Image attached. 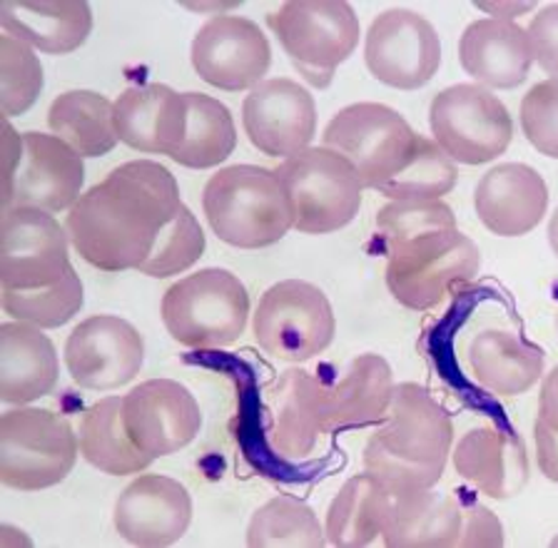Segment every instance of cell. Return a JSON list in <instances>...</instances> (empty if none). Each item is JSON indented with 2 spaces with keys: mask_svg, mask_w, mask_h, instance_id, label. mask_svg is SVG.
<instances>
[{
  "mask_svg": "<svg viewBox=\"0 0 558 548\" xmlns=\"http://www.w3.org/2000/svg\"><path fill=\"white\" fill-rule=\"evenodd\" d=\"M182 210L178 180L160 162H122L70 207V245L102 272L140 269Z\"/></svg>",
  "mask_w": 558,
  "mask_h": 548,
  "instance_id": "1",
  "label": "cell"
},
{
  "mask_svg": "<svg viewBox=\"0 0 558 548\" xmlns=\"http://www.w3.org/2000/svg\"><path fill=\"white\" fill-rule=\"evenodd\" d=\"M453 424L436 399L414 381L395 387L387 419L364 449V472L387 486L391 496L434 489L451 454Z\"/></svg>",
  "mask_w": 558,
  "mask_h": 548,
  "instance_id": "2",
  "label": "cell"
},
{
  "mask_svg": "<svg viewBox=\"0 0 558 548\" xmlns=\"http://www.w3.org/2000/svg\"><path fill=\"white\" fill-rule=\"evenodd\" d=\"M203 207L213 232L240 249L275 245L294 228L292 199L275 170L230 165L207 180Z\"/></svg>",
  "mask_w": 558,
  "mask_h": 548,
  "instance_id": "3",
  "label": "cell"
},
{
  "mask_svg": "<svg viewBox=\"0 0 558 548\" xmlns=\"http://www.w3.org/2000/svg\"><path fill=\"white\" fill-rule=\"evenodd\" d=\"M160 315L174 342L195 350H220L244 334L250 294L230 269L205 267L165 292Z\"/></svg>",
  "mask_w": 558,
  "mask_h": 548,
  "instance_id": "4",
  "label": "cell"
},
{
  "mask_svg": "<svg viewBox=\"0 0 558 548\" xmlns=\"http://www.w3.org/2000/svg\"><path fill=\"white\" fill-rule=\"evenodd\" d=\"M81 441L50 409L21 406L0 419V482L15 491H43L73 472Z\"/></svg>",
  "mask_w": 558,
  "mask_h": 548,
  "instance_id": "5",
  "label": "cell"
},
{
  "mask_svg": "<svg viewBox=\"0 0 558 548\" xmlns=\"http://www.w3.org/2000/svg\"><path fill=\"white\" fill-rule=\"evenodd\" d=\"M267 25L314 88H327L360 46V19L344 0H292L269 13Z\"/></svg>",
  "mask_w": 558,
  "mask_h": 548,
  "instance_id": "6",
  "label": "cell"
},
{
  "mask_svg": "<svg viewBox=\"0 0 558 548\" xmlns=\"http://www.w3.org/2000/svg\"><path fill=\"white\" fill-rule=\"evenodd\" d=\"M275 172L292 199L296 232H337L360 212L362 180L354 165L331 147H307L287 158Z\"/></svg>",
  "mask_w": 558,
  "mask_h": 548,
  "instance_id": "7",
  "label": "cell"
},
{
  "mask_svg": "<svg viewBox=\"0 0 558 548\" xmlns=\"http://www.w3.org/2000/svg\"><path fill=\"white\" fill-rule=\"evenodd\" d=\"M482 255L461 230L387 249V287L401 307L426 312L478 275Z\"/></svg>",
  "mask_w": 558,
  "mask_h": 548,
  "instance_id": "8",
  "label": "cell"
},
{
  "mask_svg": "<svg viewBox=\"0 0 558 548\" xmlns=\"http://www.w3.org/2000/svg\"><path fill=\"white\" fill-rule=\"evenodd\" d=\"M252 332L262 350L275 360L307 362L331 344L337 319L327 294L317 284L284 280L262 294Z\"/></svg>",
  "mask_w": 558,
  "mask_h": 548,
  "instance_id": "9",
  "label": "cell"
},
{
  "mask_svg": "<svg viewBox=\"0 0 558 548\" xmlns=\"http://www.w3.org/2000/svg\"><path fill=\"white\" fill-rule=\"evenodd\" d=\"M429 125L436 145L461 165H484L511 145L513 120L501 102L478 83H461L434 95Z\"/></svg>",
  "mask_w": 558,
  "mask_h": 548,
  "instance_id": "10",
  "label": "cell"
},
{
  "mask_svg": "<svg viewBox=\"0 0 558 548\" xmlns=\"http://www.w3.org/2000/svg\"><path fill=\"white\" fill-rule=\"evenodd\" d=\"M416 133L404 115L381 102H354L337 112L325 127V147L354 165L362 185L377 190L412 158Z\"/></svg>",
  "mask_w": 558,
  "mask_h": 548,
  "instance_id": "11",
  "label": "cell"
},
{
  "mask_svg": "<svg viewBox=\"0 0 558 548\" xmlns=\"http://www.w3.org/2000/svg\"><path fill=\"white\" fill-rule=\"evenodd\" d=\"M70 238L56 217L35 207L3 210L0 282L3 290H40L73 272Z\"/></svg>",
  "mask_w": 558,
  "mask_h": 548,
  "instance_id": "12",
  "label": "cell"
},
{
  "mask_svg": "<svg viewBox=\"0 0 558 548\" xmlns=\"http://www.w3.org/2000/svg\"><path fill=\"white\" fill-rule=\"evenodd\" d=\"M364 60L379 83L397 90H418L439 73L441 40L424 15L391 8L366 31Z\"/></svg>",
  "mask_w": 558,
  "mask_h": 548,
  "instance_id": "13",
  "label": "cell"
},
{
  "mask_svg": "<svg viewBox=\"0 0 558 548\" xmlns=\"http://www.w3.org/2000/svg\"><path fill=\"white\" fill-rule=\"evenodd\" d=\"M192 65L213 88L252 90L265 83L272 50L259 25L242 15H215L192 40Z\"/></svg>",
  "mask_w": 558,
  "mask_h": 548,
  "instance_id": "14",
  "label": "cell"
},
{
  "mask_svg": "<svg viewBox=\"0 0 558 548\" xmlns=\"http://www.w3.org/2000/svg\"><path fill=\"white\" fill-rule=\"evenodd\" d=\"M145 362L143 334L128 319L95 315L65 342V367L77 387L112 391L133 381Z\"/></svg>",
  "mask_w": 558,
  "mask_h": 548,
  "instance_id": "15",
  "label": "cell"
},
{
  "mask_svg": "<svg viewBox=\"0 0 558 548\" xmlns=\"http://www.w3.org/2000/svg\"><path fill=\"white\" fill-rule=\"evenodd\" d=\"M122 422L137 449L160 459L195 441L203 429V412L180 381L147 379L122 397Z\"/></svg>",
  "mask_w": 558,
  "mask_h": 548,
  "instance_id": "16",
  "label": "cell"
},
{
  "mask_svg": "<svg viewBox=\"0 0 558 548\" xmlns=\"http://www.w3.org/2000/svg\"><path fill=\"white\" fill-rule=\"evenodd\" d=\"M85 165L73 147L56 135L25 133L21 162L3 193V210L35 207L58 215L81 199Z\"/></svg>",
  "mask_w": 558,
  "mask_h": 548,
  "instance_id": "17",
  "label": "cell"
},
{
  "mask_svg": "<svg viewBox=\"0 0 558 548\" xmlns=\"http://www.w3.org/2000/svg\"><path fill=\"white\" fill-rule=\"evenodd\" d=\"M329 431H335L331 389L304 369L284 372L267 394V439L275 454L307 459Z\"/></svg>",
  "mask_w": 558,
  "mask_h": 548,
  "instance_id": "18",
  "label": "cell"
},
{
  "mask_svg": "<svg viewBox=\"0 0 558 548\" xmlns=\"http://www.w3.org/2000/svg\"><path fill=\"white\" fill-rule=\"evenodd\" d=\"M242 125L262 155L287 160L310 147L317 133V106L296 81L272 77L244 98Z\"/></svg>",
  "mask_w": 558,
  "mask_h": 548,
  "instance_id": "19",
  "label": "cell"
},
{
  "mask_svg": "<svg viewBox=\"0 0 558 548\" xmlns=\"http://www.w3.org/2000/svg\"><path fill=\"white\" fill-rule=\"evenodd\" d=\"M112 519L128 544L143 548L172 546L187 534L192 499L174 478L143 474L120 494Z\"/></svg>",
  "mask_w": 558,
  "mask_h": 548,
  "instance_id": "20",
  "label": "cell"
},
{
  "mask_svg": "<svg viewBox=\"0 0 558 548\" xmlns=\"http://www.w3.org/2000/svg\"><path fill=\"white\" fill-rule=\"evenodd\" d=\"M474 207L488 232L499 238H521L544 220L548 185L531 165H496L476 185Z\"/></svg>",
  "mask_w": 558,
  "mask_h": 548,
  "instance_id": "21",
  "label": "cell"
},
{
  "mask_svg": "<svg viewBox=\"0 0 558 548\" xmlns=\"http://www.w3.org/2000/svg\"><path fill=\"white\" fill-rule=\"evenodd\" d=\"M112 108L120 141L137 153L172 158L187 133V95L170 85H133L118 95Z\"/></svg>",
  "mask_w": 558,
  "mask_h": 548,
  "instance_id": "22",
  "label": "cell"
},
{
  "mask_svg": "<svg viewBox=\"0 0 558 548\" xmlns=\"http://www.w3.org/2000/svg\"><path fill=\"white\" fill-rule=\"evenodd\" d=\"M451 459L457 474L488 499H511L529 484L526 443L504 426L469 429Z\"/></svg>",
  "mask_w": 558,
  "mask_h": 548,
  "instance_id": "23",
  "label": "cell"
},
{
  "mask_svg": "<svg viewBox=\"0 0 558 548\" xmlns=\"http://www.w3.org/2000/svg\"><path fill=\"white\" fill-rule=\"evenodd\" d=\"M534 60L529 33L513 21H476L459 40L461 68L486 88H519Z\"/></svg>",
  "mask_w": 558,
  "mask_h": 548,
  "instance_id": "24",
  "label": "cell"
},
{
  "mask_svg": "<svg viewBox=\"0 0 558 548\" xmlns=\"http://www.w3.org/2000/svg\"><path fill=\"white\" fill-rule=\"evenodd\" d=\"M60 362L50 337L28 321L0 327V399L25 406L50 394L58 385Z\"/></svg>",
  "mask_w": 558,
  "mask_h": 548,
  "instance_id": "25",
  "label": "cell"
},
{
  "mask_svg": "<svg viewBox=\"0 0 558 548\" xmlns=\"http://www.w3.org/2000/svg\"><path fill=\"white\" fill-rule=\"evenodd\" d=\"M0 25L5 36L48 56H68L83 46L93 31V11L83 0L31 3L8 0L0 5Z\"/></svg>",
  "mask_w": 558,
  "mask_h": 548,
  "instance_id": "26",
  "label": "cell"
},
{
  "mask_svg": "<svg viewBox=\"0 0 558 548\" xmlns=\"http://www.w3.org/2000/svg\"><path fill=\"white\" fill-rule=\"evenodd\" d=\"M546 356L538 344L506 329H486L469 344V367L474 379L496 397H519L544 374Z\"/></svg>",
  "mask_w": 558,
  "mask_h": 548,
  "instance_id": "27",
  "label": "cell"
},
{
  "mask_svg": "<svg viewBox=\"0 0 558 548\" xmlns=\"http://www.w3.org/2000/svg\"><path fill=\"white\" fill-rule=\"evenodd\" d=\"M461 521L464 511L451 496H441L434 489L407 491L395 496L381 538L389 548H457Z\"/></svg>",
  "mask_w": 558,
  "mask_h": 548,
  "instance_id": "28",
  "label": "cell"
},
{
  "mask_svg": "<svg viewBox=\"0 0 558 548\" xmlns=\"http://www.w3.org/2000/svg\"><path fill=\"white\" fill-rule=\"evenodd\" d=\"M395 496L377 476L364 472L349 478L327 509V541L337 548H362L387 531Z\"/></svg>",
  "mask_w": 558,
  "mask_h": 548,
  "instance_id": "29",
  "label": "cell"
},
{
  "mask_svg": "<svg viewBox=\"0 0 558 548\" xmlns=\"http://www.w3.org/2000/svg\"><path fill=\"white\" fill-rule=\"evenodd\" d=\"M395 374L379 354H360L331 389L335 429H364L387 419L395 397Z\"/></svg>",
  "mask_w": 558,
  "mask_h": 548,
  "instance_id": "30",
  "label": "cell"
},
{
  "mask_svg": "<svg viewBox=\"0 0 558 548\" xmlns=\"http://www.w3.org/2000/svg\"><path fill=\"white\" fill-rule=\"evenodd\" d=\"M77 441H81V454L87 464L110 476L143 474L155 461L130 439L122 422V397H105L87 409L81 419Z\"/></svg>",
  "mask_w": 558,
  "mask_h": 548,
  "instance_id": "31",
  "label": "cell"
},
{
  "mask_svg": "<svg viewBox=\"0 0 558 548\" xmlns=\"http://www.w3.org/2000/svg\"><path fill=\"white\" fill-rule=\"evenodd\" d=\"M52 135L68 143L81 158H100L120 143L116 108L100 93L68 90L48 110Z\"/></svg>",
  "mask_w": 558,
  "mask_h": 548,
  "instance_id": "32",
  "label": "cell"
},
{
  "mask_svg": "<svg viewBox=\"0 0 558 548\" xmlns=\"http://www.w3.org/2000/svg\"><path fill=\"white\" fill-rule=\"evenodd\" d=\"M187 95V133L172 160L190 170H207L222 165L238 145V127L232 112L205 93Z\"/></svg>",
  "mask_w": 558,
  "mask_h": 548,
  "instance_id": "33",
  "label": "cell"
},
{
  "mask_svg": "<svg viewBox=\"0 0 558 548\" xmlns=\"http://www.w3.org/2000/svg\"><path fill=\"white\" fill-rule=\"evenodd\" d=\"M327 531L317 513L294 496H275L252 513L247 546L252 548H322Z\"/></svg>",
  "mask_w": 558,
  "mask_h": 548,
  "instance_id": "34",
  "label": "cell"
},
{
  "mask_svg": "<svg viewBox=\"0 0 558 548\" xmlns=\"http://www.w3.org/2000/svg\"><path fill=\"white\" fill-rule=\"evenodd\" d=\"M459 180V168L432 137L418 135L409 162L395 178L381 182L377 193L391 203H426L449 195Z\"/></svg>",
  "mask_w": 558,
  "mask_h": 548,
  "instance_id": "35",
  "label": "cell"
},
{
  "mask_svg": "<svg viewBox=\"0 0 558 548\" xmlns=\"http://www.w3.org/2000/svg\"><path fill=\"white\" fill-rule=\"evenodd\" d=\"M83 280L75 269L60 282L40 287V290H3L5 315L40 329L63 327L83 309Z\"/></svg>",
  "mask_w": 558,
  "mask_h": 548,
  "instance_id": "36",
  "label": "cell"
},
{
  "mask_svg": "<svg viewBox=\"0 0 558 548\" xmlns=\"http://www.w3.org/2000/svg\"><path fill=\"white\" fill-rule=\"evenodd\" d=\"M377 230L384 252L391 247L409 245V242L429 238V234L459 230L457 215L444 199H426V203H389L377 212Z\"/></svg>",
  "mask_w": 558,
  "mask_h": 548,
  "instance_id": "37",
  "label": "cell"
},
{
  "mask_svg": "<svg viewBox=\"0 0 558 548\" xmlns=\"http://www.w3.org/2000/svg\"><path fill=\"white\" fill-rule=\"evenodd\" d=\"M43 65L28 42L0 36V110L3 118L28 112L43 90Z\"/></svg>",
  "mask_w": 558,
  "mask_h": 548,
  "instance_id": "38",
  "label": "cell"
},
{
  "mask_svg": "<svg viewBox=\"0 0 558 548\" xmlns=\"http://www.w3.org/2000/svg\"><path fill=\"white\" fill-rule=\"evenodd\" d=\"M205 247H207V240H205L203 228H199L197 217L192 215L187 205H182L178 217H174L168 228L160 232V238L155 242V249L150 252V257L145 259L137 272H143L147 277H157V280L180 275L203 257Z\"/></svg>",
  "mask_w": 558,
  "mask_h": 548,
  "instance_id": "39",
  "label": "cell"
},
{
  "mask_svg": "<svg viewBox=\"0 0 558 548\" xmlns=\"http://www.w3.org/2000/svg\"><path fill=\"white\" fill-rule=\"evenodd\" d=\"M521 130L541 155L558 160V81L554 77L523 95Z\"/></svg>",
  "mask_w": 558,
  "mask_h": 548,
  "instance_id": "40",
  "label": "cell"
},
{
  "mask_svg": "<svg viewBox=\"0 0 558 548\" xmlns=\"http://www.w3.org/2000/svg\"><path fill=\"white\" fill-rule=\"evenodd\" d=\"M526 33L541 71L558 81V3L538 11Z\"/></svg>",
  "mask_w": 558,
  "mask_h": 548,
  "instance_id": "41",
  "label": "cell"
},
{
  "mask_svg": "<svg viewBox=\"0 0 558 548\" xmlns=\"http://www.w3.org/2000/svg\"><path fill=\"white\" fill-rule=\"evenodd\" d=\"M461 511H464V521H461L459 546H504V526L494 511L478 503H461Z\"/></svg>",
  "mask_w": 558,
  "mask_h": 548,
  "instance_id": "42",
  "label": "cell"
},
{
  "mask_svg": "<svg viewBox=\"0 0 558 548\" xmlns=\"http://www.w3.org/2000/svg\"><path fill=\"white\" fill-rule=\"evenodd\" d=\"M534 439L541 474H544L548 482L558 484V431L551 429L544 419H536Z\"/></svg>",
  "mask_w": 558,
  "mask_h": 548,
  "instance_id": "43",
  "label": "cell"
},
{
  "mask_svg": "<svg viewBox=\"0 0 558 548\" xmlns=\"http://www.w3.org/2000/svg\"><path fill=\"white\" fill-rule=\"evenodd\" d=\"M0 135H3V193H5L13 182L17 162H21L23 135H17V130L11 125V120L8 118H3V123H0Z\"/></svg>",
  "mask_w": 558,
  "mask_h": 548,
  "instance_id": "44",
  "label": "cell"
},
{
  "mask_svg": "<svg viewBox=\"0 0 558 548\" xmlns=\"http://www.w3.org/2000/svg\"><path fill=\"white\" fill-rule=\"evenodd\" d=\"M538 419H544L558 431V364L546 374L544 387L538 394Z\"/></svg>",
  "mask_w": 558,
  "mask_h": 548,
  "instance_id": "45",
  "label": "cell"
},
{
  "mask_svg": "<svg viewBox=\"0 0 558 548\" xmlns=\"http://www.w3.org/2000/svg\"><path fill=\"white\" fill-rule=\"evenodd\" d=\"M478 11L492 13L496 21H511L521 13H529L534 3H476Z\"/></svg>",
  "mask_w": 558,
  "mask_h": 548,
  "instance_id": "46",
  "label": "cell"
},
{
  "mask_svg": "<svg viewBox=\"0 0 558 548\" xmlns=\"http://www.w3.org/2000/svg\"><path fill=\"white\" fill-rule=\"evenodd\" d=\"M548 242H551L554 255L558 257V207H556V212L551 215V222H548Z\"/></svg>",
  "mask_w": 558,
  "mask_h": 548,
  "instance_id": "47",
  "label": "cell"
},
{
  "mask_svg": "<svg viewBox=\"0 0 558 548\" xmlns=\"http://www.w3.org/2000/svg\"><path fill=\"white\" fill-rule=\"evenodd\" d=\"M551 546H558V536L554 538V541H551Z\"/></svg>",
  "mask_w": 558,
  "mask_h": 548,
  "instance_id": "48",
  "label": "cell"
},
{
  "mask_svg": "<svg viewBox=\"0 0 558 548\" xmlns=\"http://www.w3.org/2000/svg\"><path fill=\"white\" fill-rule=\"evenodd\" d=\"M556 327H558V312H556Z\"/></svg>",
  "mask_w": 558,
  "mask_h": 548,
  "instance_id": "49",
  "label": "cell"
}]
</instances>
